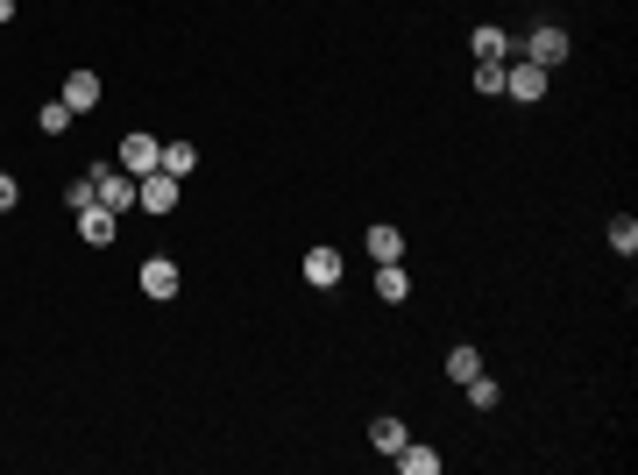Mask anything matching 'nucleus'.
Wrapping results in <instances>:
<instances>
[{
  "mask_svg": "<svg viewBox=\"0 0 638 475\" xmlns=\"http://www.w3.org/2000/svg\"><path fill=\"white\" fill-rule=\"evenodd\" d=\"M93 206H107L114 220H121V213H135V178H128V171H114V164H93Z\"/></svg>",
  "mask_w": 638,
  "mask_h": 475,
  "instance_id": "f257e3e1",
  "label": "nucleus"
},
{
  "mask_svg": "<svg viewBox=\"0 0 638 475\" xmlns=\"http://www.w3.org/2000/svg\"><path fill=\"white\" fill-rule=\"evenodd\" d=\"M135 206L156 213V220H171V213H178V178H171V171H142V178H135Z\"/></svg>",
  "mask_w": 638,
  "mask_h": 475,
  "instance_id": "f03ea898",
  "label": "nucleus"
},
{
  "mask_svg": "<svg viewBox=\"0 0 638 475\" xmlns=\"http://www.w3.org/2000/svg\"><path fill=\"white\" fill-rule=\"evenodd\" d=\"M525 57L546 64V71H561V64H568V29H561V22H539V29L525 36Z\"/></svg>",
  "mask_w": 638,
  "mask_h": 475,
  "instance_id": "7ed1b4c3",
  "label": "nucleus"
},
{
  "mask_svg": "<svg viewBox=\"0 0 638 475\" xmlns=\"http://www.w3.org/2000/svg\"><path fill=\"white\" fill-rule=\"evenodd\" d=\"M504 93L511 100H546V64H532V57H518V64H504Z\"/></svg>",
  "mask_w": 638,
  "mask_h": 475,
  "instance_id": "20e7f679",
  "label": "nucleus"
},
{
  "mask_svg": "<svg viewBox=\"0 0 638 475\" xmlns=\"http://www.w3.org/2000/svg\"><path fill=\"white\" fill-rule=\"evenodd\" d=\"M156 164H164V142H156V135H128V142H121V171H128V178H142V171H156Z\"/></svg>",
  "mask_w": 638,
  "mask_h": 475,
  "instance_id": "39448f33",
  "label": "nucleus"
},
{
  "mask_svg": "<svg viewBox=\"0 0 638 475\" xmlns=\"http://www.w3.org/2000/svg\"><path fill=\"white\" fill-rule=\"evenodd\" d=\"M71 114H86V107H100V71H71L64 78V93H57Z\"/></svg>",
  "mask_w": 638,
  "mask_h": 475,
  "instance_id": "423d86ee",
  "label": "nucleus"
},
{
  "mask_svg": "<svg viewBox=\"0 0 638 475\" xmlns=\"http://www.w3.org/2000/svg\"><path fill=\"white\" fill-rule=\"evenodd\" d=\"M78 234H86V249H107L114 234H121V220L107 206H86V213H78Z\"/></svg>",
  "mask_w": 638,
  "mask_h": 475,
  "instance_id": "0eeeda50",
  "label": "nucleus"
},
{
  "mask_svg": "<svg viewBox=\"0 0 638 475\" xmlns=\"http://www.w3.org/2000/svg\"><path fill=\"white\" fill-rule=\"evenodd\" d=\"M341 270H348V263H341V249H312V256H305V284H319V291H334V284H341Z\"/></svg>",
  "mask_w": 638,
  "mask_h": 475,
  "instance_id": "6e6552de",
  "label": "nucleus"
},
{
  "mask_svg": "<svg viewBox=\"0 0 638 475\" xmlns=\"http://www.w3.org/2000/svg\"><path fill=\"white\" fill-rule=\"evenodd\" d=\"M142 291H149V298H178V263H171V256H149V263H142Z\"/></svg>",
  "mask_w": 638,
  "mask_h": 475,
  "instance_id": "1a4fd4ad",
  "label": "nucleus"
},
{
  "mask_svg": "<svg viewBox=\"0 0 638 475\" xmlns=\"http://www.w3.org/2000/svg\"><path fill=\"white\" fill-rule=\"evenodd\" d=\"M376 298H383V305H405V298H412L405 263H376Z\"/></svg>",
  "mask_w": 638,
  "mask_h": 475,
  "instance_id": "9d476101",
  "label": "nucleus"
},
{
  "mask_svg": "<svg viewBox=\"0 0 638 475\" xmlns=\"http://www.w3.org/2000/svg\"><path fill=\"white\" fill-rule=\"evenodd\" d=\"M362 242H369L376 263H405V227H369Z\"/></svg>",
  "mask_w": 638,
  "mask_h": 475,
  "instance_id": "9b49d317",
  "label": "nucleus"
},
{
  "mask_svg": "<svg viewBox=\"0 0 638 475\" xmlns=\"http://www.w3.org/2000/svg\"><path fill=\"white\" fill-rule=\"evenodd\" d=\"M390 461L405 468V475H440V454H433V447H419V440H405V447H397Z\"/></svg>",
  "mask_w": 638,
  "mask_h": 475,
  "instance_id": "f8f14e48",
  "label": "nucleus"
},
{
  "mask_svg": "<svg viewBox=\"0 0 638 475\" xmlns=\"http://www.w3.org/2000/svg\"><path fill=\"white\" fill-rule=\"evenodd\" d=\"M156 171H171L185 185V171H199V142H164V164H156Z\"/></svg>",
  "mask_w": 638,
  "mask_h": 475,
  "instance_id": "ddd939ff",
  "label": "nucleus"
},
{
  "mask_svg": "<svg viewBox=\"0 0 638 475\" xmlns=\"http://www.w3.org/2000/svg\"><path fill=\"white\" fill-rule=\"evenodd\" d=\"M468 376H483V355H475L468 341H454L447 348V383H468Z\"/></svg>",
  "mask_w": 638,
  "mask_h": 475,
  "instance_id": "4468645a",
  "label": "nucleus"
},
{
  "mask_svg": "<svg viewBox=\"0 0 638 475\" xmlns=\"http://www.w3.org/2000/svg\"><path fill=\"white\" fill-rule=\"evenodd\" d=\"M369 440H376V454H397L412 433H405V419H376V426H369Z\"/></svg>",
  "mask_w": 638,
  "mask_h": 475,
  "instance_id": "2eb2a0df",
  "label": "nucleus"
},
{
  "mask_svg": "<svg viewBox=\"0 0 638 475\" xmlns=\"http://www.w3.org/2000/svg\"><path fill=\"white\" fill-rule=\"evenodd\" d=\"M461 390H468V405H475V412H490V405L504 398V383H497V376H468Z\"/></svg>",
  "mask_w": 638,
  "mask_h": 475,
  "instance_id": "dca6fc26",
  "label": "nucleus"
},
{
  "mask_svg": "<svg viewBox=\"0 0 638 475\" xmlns=\"http://www.w3.org/2000/svg\"><path fill=\"white\" fill-rule=\"evenodd\" d=\"M610 249H617V256H631V249H638V220H631V213H617V220H610Z\"/></svg>",
  "mask_w": 638,
  "mask_h": 475,
  "instance_id": "f3484780",
  "label": "nucleus"
},
{
  "mask_svg": "<svg viewBox=\"0 0 638 475\" xmlns=\"http://www.w3.org/2000/svg\"><path fill=\"white\" fill-rule=\"evenodd\" d=\"M71 121H78V114H71V107H64V100H50V107H43V114H36V128H43V135H64V128H71Z\"/></svg>",
  "mask_w": 638,
  "mask_h": 475,
  "instance_id": "a211bd4d",
  "label": "nucleus"
},
{
  "mask_svg": "<svg viewBox=\"0 0 638 475\" xmlns=\"http://www.w3.org/2000/svg\"><path fill=\"white\" fill-rule=\"evenodd\" d=\"M504 50H511L504 29H475V57H497V64H504Z\"/></svg>",
  "mask_w": 638,
  "mask_h": 475,
  "instance_id": "6ab92c4d",
  "label": "nucleus"
},
{
  "mask_svg": "<svg viewBox=\"0 0 638 475\" xmlns=\"http://www.w3.org/2000/svg\"><path fill=\"white\" fill-rule=\"evenodd\" d=\"M475 93H504V64H497V57L475 64Z\"/></svg>",
  "mask_w": 638,
  "mask_h": 475,
  "instance_id": "aec40b11",
  "label": "nucleus"
},
{
  "mask_svg": "<svg viewBox=\"0 0 638 475\" xmlns=\"http://www.w3.org/2000/svg\"><path fill=\"white\" fill-rule=\"evenodd\" d=\"M64 206H71V213H86V206H93V171H86V178H71V185H64Z\"/></svg>",
  "mask_w": 638,
  "mask_h": 475,
  "instance_id": "412c9836",
  "label": "nucleus"
},
{
  "mask_svg": "<svg viewBox=\"0 0 638 475\" xmlns=\"http://www.w3.org/2000/svg\"><path fill=\"white\" fill-rule=\"evenodd\" d=\"M15 206H22V185H15L8 171H0V213H15Z\"/></svg>",
  "mask_w": 638,
  "mask_h": 475,
  "instance_id": "4be33fe9",
  "label": "nucleus"
},
{
  "mask_svg": "<svg viewBox=\"0 0 638 475\" xmlns=\"http://www.w3.org/2000/svg\"><path fill=\"white\" fill-rule=\"evenodd\" d=\"M8 15H15V0H0V22H8Z\"/></svg>",
  "mask_w": 638,
  "mask_h": 475,
  "instance_id": "5701e85b",
  "label": "nucleus"
}]
</instances>
